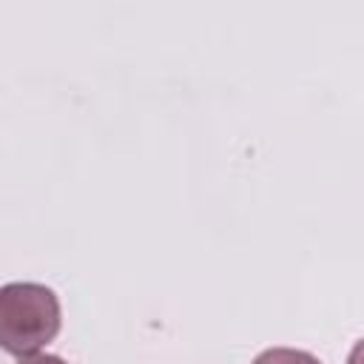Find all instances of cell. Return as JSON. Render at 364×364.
I'll use <instances>...</instances> for the list:
<instances>
[{"mask_svg": "<svg viewBox=\"0 0 364 364\" xmlns=\"http://www.w3.org/2000/svg\"><path fill=\"white\" fill-rule=\"evenodd\" d=\"M253 364H321L316 355L304 353V350H293V347H273L264 350L253 358Z\"/></svg>", "mask_w": 364, "mask_h": 364, "instance_id": "cell-2", "label": "cell"}, {"mask_svg": "<svg viewBox=\"0 0 364 364\" xmlns=\"http://www.w3.org/2000/svg\"><path fill=\"white\" fill-rule=\"evenodd\" d=\"M60 299L51 287L14 282L0 287V347L11 355H34L60 333Z\"/></svg>", "mask_w": 364, "mask_h": 364, "instance_id": "cell-1", "label": "cell"}, {"mask_svg": "<svg viewBox=\"0 0 364 364\" xmlns=\"http://www.w3.org/2000/svg\"><path fill=\"white\" fill-rule=\"evenodd\" d=\"M20 364H68V361H63L60 355H48V353H34V355H26V358H20Z\"/></svg>", "mask_w": 364, "mask_h": 364, "instance_id": "cell-3", "label": "cell"}]
</instances>
